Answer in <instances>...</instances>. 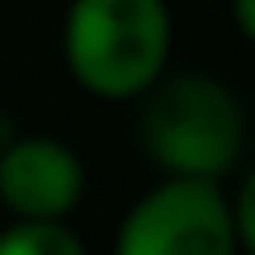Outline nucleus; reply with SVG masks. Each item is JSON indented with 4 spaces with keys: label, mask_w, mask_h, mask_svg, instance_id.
Returning a JSON list of instances; mask_svg holds the SVG:
<instances>
[{
    "label": "nucleus",
    "mask_w": 255,
    "mask_h": 255,
    "mask_svg": "<svg viewBox=\"0 0 255 255\" xmlns=\"http://www.w3.org/2000/svg\"><path fill=\"white\" fill-rule=\"evenodd\" d=\"M170 57L165 0H71L66 66L100 100L146 95Z\"/></svg>",
    "instance_id": "1"
},
{
    "label": "nucleus",
    "mask_w": 255,
    "mask_h": 255,
    "mask_svg": "<svg viewBox=\"0 0 255 255\" xmlns=\"http://www.w3.org/2000/svg\"><path fill=\"white\" fill-rule=\"evenodd\" d=\"M246 142L241 100L213 76H175L146 90L142 146L170 180L218 184Z\"/></svg>",
    "instance_id": "2"
},
{
    "label": "nucleus",
    "mask_w": 255,
    "mask_h": 255,
    "mask_svg": "<svg viewBox=\"0 0 255 255\" xmlns=\"http://www.w3.org/2000/svg\"><path fill=\"white\" fill-rule=\"evenodd\" d=\"M232 203L218 184L165 180L123 218L114 255H237Z\"/></svg>",
    "instance_id": "3"
},
{
    "label": "nucleus",
    "mask_w": 255,
    "mask_h": 255,
    "mask_svg": "<svg viewBox=\"0 0 255 255\" xmlns=\"http://www.w3.org/2000/svg\"><path fill=\"white\" fill-rule=\"evenodd\" d=\"M85 194L81 156L57 137H19L0 146V199L19 222H66Z\"/></svg>",
    "instance_id": "4"
},
{
    "label": "nucleus",
    "mask_w": 255,
    "mask_h": 255,
    "mask_svg": "<svg viewBox=\"0 0 255 255\" xmlns=\"http://www.w3.org/2000/svg\"><path fill=\"white\" fill-rule=\"evenodd\" d=\"M0 255H85L66 222H14L0 232Z\"/></svg>",
    "instance_id": "5"
},
{
    "label": "nucleus",
    "mask_w": 255,
    "mask_h": 255,
    "mask_svg": "<svg viewBox=\"0 0 255 255\" xmlns=\"http://www.w3.org/2000/svg\"><path fill=\"white\" fill-rule=\"evenodd\" d=\"M237 28H241V38H255V14H251V0H237Z\"/></svg>",
    "instance_id": "6"
}]
</instances>
